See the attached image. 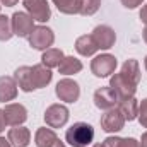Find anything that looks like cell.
Listing matches in <instances>:
<instances>
[{
    "instance_id": "9c48e42d",
    "label": "cell",
    "mask_w": 147,
    "mask_h": 147,
    "mask_svg": "<svg viewBox=\"0 0 147 147\" xmlns=\"http://www.w3.org/2000/svg\"><path fill=\"white\" fill-rule=\"evenodd\" d=\"M24 7L28 14L38 22H46L51 17V9L46 0H24Z\"/></svg>"
},
{
    "instance_id": "1f68e13d",
    "label": "cell",
    "mask_w": 147,
    "mask_h": 147,
    "mask_svg": "<svg viewBox=\"0 0 147 147\" xmlns=\"http://www.w3.org/2000/svg\"><path fill=\"white\" fill-rule=\"evenodd\" d=\"M17 2H19V0H0V3L5 5V7H14Z\"/></svg>"
},
{
    "instance_id": "52a82bcc",
    "label": "cell",
    "mask_w": 147,
    "mask_h": 147,
    "mask_svg": "<svg viewBox=\"0 0 147 147\" xmlns=\"http://www.w3.org/2000/svg\"><path fill=\"white\" fill-rule=\"evenodd\" d=\"M69 108L63 105H51L45 111V121L50 128H62L69 121Z\"/></svg>"
},
{
    "instance_id": "d4e9b609",
    "label": "cell",
    "mask_w": 147,
    "mask_h": 147,
    "mask_svg": "<svg viewBox=\"0 0 147 147\" xmlns=\"http://www.w3.org/2000/svg\"><path fill=\"white\" fill-rule=\"evenodd\" d=\"M101 7V0H82L80 5V14L82 16H94Z\"/></svg>"
},
{
    "instance_id": "74e56055",
    "label": "cell",
    "mask_w": 147,
    "mask_h": 147,
    "mask_svg": "<svg viewBox=\"0 0 147 147\" xmlns=\"http://www.w3.org/2000/svg\"><path fill=\"white\" fill-rule=\"evenodd\" d=\"M144 65H146V70H147V57H146V60H144Z\"/></svg>"
},
{
    "instance_id": "603a6c76",
    "label": "cell",
    "mask_w": 147,
    "mask_h": 147,
    "mask_svg": "<svg viewBox=\"0 0 147 147\" xmlns=\"http://www.w3.org/2000/svg\"><path fill=\"white\" fill-rule=\"evenodd\" d=\"M121 74H123L125 77H128L134 84L139 86V82H140V67H139V62H137V60H134V58L127 60V62L121 65Z\"/></svg>"
},
{
    "instance_id": "cb8c5ba5",
    "label": "cell",
    "mask_w": 147,
    "mask_h": 147,
    "mask_svg": "<svg viewBox=\"0 0 147 147\" xmlns=\"http://www.w3.org/2000/svg\"><path fill=\"white\" fill-rule=\"evenodd\" d=\"M12 36H14V31H12L10 17L0 14V41H9Z\"/></svg>"
},
{
    "instance_id": "ffe728a7",
    "label": "cell",
    "mask_w": 147,
    "mask_h": 147,
    "mask_svg": "<svg viewBox=\"0 0 147 147\" xmlns=\"http://www.w3.org/2000/svg\"><path fill=\"white\" fill-rule=\"evenodd\" d=\"M63 57L65 55H63V51L60 48H48L41 55V63L45 67H48V69H53V67L60 65V62L63 60Z\"/></svg>"
},
{
    "instance_id": "5bb4252c",
    "label": "cell",
    "mask_w": 147,
    "mask_h": 147,
    "mask_svg": "<svg viewBox=\"0 0 147 147\" xmlns=\"http://www.w3.org/2000/svg\"><path fill=\"white\" fill-rule=\"evenodd\" d=\"M7 139L12 147H28L31 142V132L26 127H12L7 134Z\"/></svg>"
},
{
    "instance_id": "7402d4cb",
    "label": "cell",
    "mask_w": 147,
    "mask_h": 147,
    "mask_svg": "<svg viewBox=\"0 0 147 147\" xmlns=\"http://www.w3.org/2000/svg\"><path fill=\"white\" fill-rule=\"evenodd\" d=\"M57 9L62 12V14H67V16H75V14H80V5H82V0H51Z\"/></svg>"
},
{
    "instance_id": "d6a6232c",
    "label": "cell",
    "mask_w": 147,
    "mask_h": 147,
    "mask_svg": "<svg viewBox=\"0 0 147 147\" xmlns=\"http://www.w3.org/2000/svg\"><path fill=\"white\" fill-rule=\"evenodd\" d=\"M0 147H12V146H10L9 139H5V137H0Z\"/></svg>"
},
{
    "instance_id": "9a60e30c",
    "label": "cell",
    "mask_w": 147,
    "mask_h": 147,
    "mask_svg": "<svg viewBox=\"0 0 147 147\" xmlns=\"http://www.w3.org/2000/svg\"><path fill=\"white\" fill-rule=\"evenodd\" d=\"M14 79H16V82H17V86H19L21 91H24V92L34 91V84H33V69H31V67L22 65V67L16 69Z\"/></svg>"
},
{
    "instance_id": "7a4b0ae2",
    "label": "cell",
    "mask_w": 147,
    "mask_h": 147,
    "mask_svg": "<svg viewBox=\"0 0 147 147\" xmlns=\"http://www.w3.org/2000/svg\"><path fill=\"white\" fill-rule=\"evenodd\" d=\"M28 39H29L31 48L45 51V50L51 48V45L55 43V33L46 26H34V29L31 31Z\"/></svg>"
},
{
    "instance_id": "8992f818",
    "label": "cell",
    "mask_w": 147,
    "mask_h": 147,
    "mask_svg": "<svg viewBox=\"0 0 147 147\" xmlns=\"http://www.w3.org/2000/svg\"><path fill=\"white\" fill-rule=\"evenodd\" d=\"M10 22H12L14 36L28 38L31 34V31L34 29V19L28 12H14L10 17Z\"/></svg>"
},
{
    "instance_id": "3957f363",
    "label": "cell",
    "mask_w": 147,
    "mask_h": 147,
    "mask_svg": "<svg viewBox=\"0 0 147 147\" xmlns=\"http://www.w3.org/2000/svg\"><path fill=\"white\" fill-rule=\"evenodd\" d=\"M110 87L116 92V96H118L120 99L134 98V96H135V91H137V84H134L128 77H125L121 72L111 75Z\"/></svg>"
},
{
    "instance_id": "ba28073f",
    "label": "cell",
    "mask_w": 147,
    "mask_h": 147,
    "mask_svg": "<svg viewBox=\"0 0 147 147\" xmlns=\"http://www.w3.org/2000/svg\"><path fill=\"white\" fill-rule=\"evenodd\" d=\"M125 121L127 120L123 118V115L120 113L118 108H111L101 116V128L106 134H116L125 127Z\"/></svg>"
},
{
    "instance_id": "f35d334b",
    "label": "cell",
    "mask_w": 147,
    "mask_h": 147,
    "mask_svg": "<svg viewBox=\"0 0 147 147\" xmlns=\"http://www.w3.org/2000/svg\"><path fill=\"white\" fill-rule=\"evenodd\" d=\"M0 9H2V5H0Z\"/></svg>"
},
{
    "instance_id": "ac0fdd59",
    "label": "cell",
    "mask_w": 147,
    "mask_h": 147,
    "mask_svg": "<svg viewBox=\"0 0 147 147\" xmlns=\"http://www.w3.org/2000/svg\"><path fill=\"white\" fill-rule=\"evenodd\" d=\"M57 140H58V137H57L53 128L41 127V128H38L36 134H34V144H36V147H51Z\"/></svg>"
},
{
    "instance_id": "277c9868",
    "label": "cell",
    "mask_w": 147,
    "mask_h": 147,
    "mask_svg": "<svg viewBox=\"0 0 147 147\" xmlns=\"http://www.w3.org/2000/svg\"><path fill=\"white\" fill-rule=\"evenodd\" d=\"M55 94L63 103H75L80 98V87H79V84L74 79H67L65 77V79L57 82Z\"/></svg>"
},
{
    "instance_id": "f546056e",
    "label": "cell",
    "mask_w": 147,
    "mask_h": 147,
    "mask_svg": "<svg viewBox=\"0 0 147 147\" xmlns=\"http://www.w3.org/2000/svg\"><path fill=\"white\" fill-rule=\"evenodd\" d=\"M140 21L147 26V3L142 7V10H140Z\"/></svg>"
},
{
    "instance_id": "e575fe53",
    "label": "cell",
    "mask_w": 147,
    "mask_h": 147,
    "mask_svg": "<svg viewBox=\"0 0 147 147\" xmlns=\"http://www.w3.org/2000/svg\"><path fill=\"white\" fill-rule=\"evenodd\" d=\"M51 147H67V146H65V144H63L62 140H57V142H55V144H53Z\"/></svg>"
},
{
    "instance_id": "8fae6325",
    "label": "cell",
    "mask_w": 147,
    "mask_h": 147,
    "mask_svg": "<svg viewBox=\"0 0 147 147\" xmlns=\"http://www.w3.org/2000/svg\"><path fill=\"white\" fill-rule=\"evenodd\" d=\"M120 101V98L116 96V92L111 89L110 86H105V87H99L94 91V105L96 108L99 110H111L116 106V103Z\"/></svg>"
},
{
    "instance_id": "e0dca14e",
    "label": "cell",
    "mask_w": 147,
    "mask_h": 147,
    "mask_svg": "<svg viewBox=\"0 0 147 147\" xmlns=\"http://www.w3.org/2000/svg\"><path fill=\"white\" fill-rule=\"evenodd\" d=\"M98 45L94 41L92 34H84V36H79L75 41V51L82 57H92L96 51H98Z\"/></svg>"
},
{
    "instance_id": "d6986e66",
    "label": "cell",
    "mask_w": 147,
    "mask_h": 147,
    "mask_svg": "<svg viewBox=\"0 0 147 147\" xmlns=\"http://www.w3.org/2000/svg\"><path fill=\"white\" fill-rule=\"evenodd\" d=\"M118 110H120V113L123 115L125 120L132 121V120H135L137 115H139V101H137L135 98L120 99V101H118Z\"/></svg>"
},
{
    "instance_id": "30bf717a",
    "label": "cell",
    "mask_w": 147,
    "mask_h": 147,
    "mask_svg": "<svg viewBox=\"0 0 147 147\" xmlns=\"http://www.w3.org/2000/svg\"><path fill=\"white\" fill-rule=\"evenodd\" d=\"M92 38L98 45L99 50H110L115 46V41H116V33L115 29L106 26V24H101V26H96L94 31H92Z\"/></svg>"
},
{
    "instance_id": "4fadbf2b",
    "label": "cell",
    "mask_w": 147,
    "mask_h": 147,
    "mask_svg": "<svg viewBox=\"0 0 147 147\" xmlns=\"http://www.w3.org/2000/svg\"><path fill=\"white\" fill-rule=\"evenodd\" d=\"M17 82L14 77L2 75L0 77V103H9L17 98Z\"/></svg>"
},
{
    "instance_id": "2e32d148",
    "label": "cell",
    "mask_w": 147,
    "mask_h": 147,
    "mask_svg": "<svg viewBox=\"0 0 147 147\" xmlns=\"http://www.w3.org/2000/svg\"><path fill=\"white\" fill-rule=\"evenodd\" d=\"M33 84H34V89H43L46 87L51 79H53V74H51V69L45 67L43 63H38V65H33Z\"/></svg>"
},
{
    "instance_id": "f1b7e54d",
    "label": "cell",
    "mask_w": 147,
    "mask_h": 147,
    "mask_svg": "<svg viewBox=\"0 0 147 147\" xmlns=\"http://www.w3.org/2000/svg\"><path fill=\"white\" fill-rule=\"evenodd\" d=\"M120 2L125 9H137L139 5H142L144 0H120Z\"/></svg>"
},
{
    "instance_id": "484cf974",
    "label": "cell",
    "mask_w": 147,
    "mask_h": 147,
    "mask_svg": "<svg viewBox=\"0 0 147 147\" xmlns=\"http://www.w3.org/2000/svg\"><path fill=\"white\" fill-rule=\"evenodd\" d=\"M137 118H139V123L144 128H147V98L139 103V115H137Z\"/></svg>"
},
{
    "instance_id": "7c38bea8",
    "label": "cell",
    "mask_w": 147,
    "mask_h": 147,
    "mask_svg": "<svg viewBox=\"0 0 147 147\" xmlns=\"http://www.w3.org/2000/svg\"><path fill=\"white\" fill-rule=\"evenodd\" d=\"M3 116H5L7 125L19 127V125H22L28 120V110L22 105H19V103H9L3 108Z\"/></svg>"
},
{
    "instance_id": "4316f807",
    "label": "cell",
    "mask_w": 147,
    "mask_h": 147,
    "mask_svg": "<svg viewBox=\"0 0 147 147\" xmlns=\"http://www.w3.org/2000/svg\"><path fill=\"white\" fill-rule=\"evenodd\" d=\"M105 147H121V137H108L103 142Z\"/></svg>"
},
{
    "instance_id": "83f0119b",
    "label": "cell",
    "mask_w": 147,
    "mask_h": 147,
    "mask_svg": "<svg viewBox=\"0 0 147 147\" xmlns=\"http://www.w3.org/2000/svg\"><path fill=\"white\" fill-rule=\"evenodd\" d=\"M121 147H142L140 142L134 137H127V139H121Z\"/></svg>"
},
{
    "instance_id": "5b68a950",
    "label": "cell",
    "mask_w": 147,
    "mask_h": 147,
    "mask_svg": "<svg viewBox=\"0 0 147 147\" xmlns=\"http://www.w3.org/2000/svg\"><path fill=\"white\" fill-rule=\"evenodd\" d=\"M116 65H118V62L113 55L103 53V55L94 57V60L91 62V72L96 77H110L111 74H115Z\"/></svg>"
},
{
    "instance_id": "44dd1931",
    "label": "cell",
    "mask_w": 147,
    "mask_h": 147,
    "mask_svg": "<svg viewBox=\"0 0 147 147\" xmlns=\"http://www.w3.org/2000/svg\"><path fill=\"white\" fill-rule=\"evenodd\" d=\"M58 70L62 75H74L82 70V62L75 57H63V60L58 65Z\"/></svg>"
},
{
    "instance_id": "d590c367",
    "label": "cell",
    "mask_w": 147,
    "mask_h": 147,
    "mask_svg": "<svg viewBox=\"0 0 147 147\" xmlns=\"http://www.w3.org/2000/svg\"><path fill=\"white\" fill-rule=\"evenodd\" d=\"M142 38H144V41H146V45H147V26L144 28V31H142Z\"/></svg>"
},
{
    "instance_id": "8d00e7d4",
    "label": "cell",
    "mask_w": 147,
    "mask_h": 147,
    "mask_svg": "<svg viewBox=\"0 0 147 147\" xmlns=\"http://www.w3.org/2000/svg\"><path fill=\"white\" fill-rule=\"evenodd\" d=\"M92 147H105L103 144H96V146H92Z\"/></svg>"
},
{
    "instance_id": "836d02e7",
    "label": "cell",
    "mask_w": 147,
    "mask_h": 147,
    "mask_svg": "<svg viewBox=\"0 0 147 147\" xmlns=\"http://www.w3.org/2000/svg\"><path fill=\"white\" fill-rule=\"evenodd\" d=\"M140 146L142 147H147V132L142 134V139H140Z\"/></svg>"
},
{
    "instance_id": "4dcf8cb0",
    "label": "cell",
    "mask_w": 147,
    "mask_h": 147,
    "mask_svg": "<svg viewBox=\"0 0 147 147\" xmlns=\"http://www.w3.org/2000/svg\"><path fill=\"white\" fill-rule=\"evenodd\" d=\"M5 125H7V121H5V116H3V110H0V134L5 130Z\"/></svg>"
},
{
    "instance_id": "6da1fadb",
    "label": "cell",
    "mask_w": 147,
    "mask_h": 147,
    "mask_svg": "<svg viewBox=\"0 0 147 147\" xmlns=\"http://www.w3.org/2000/svg\"><path fill=\"white\" fill-rule=\"evenodd\" d=\"M65 140L72 147H87L94 140V128L86 121H77L65 132Z\"/></svg>"
}]
</instances>
